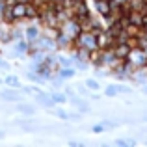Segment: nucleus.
<instances>
[{
    "label": "nucleus",
    "mask_w": 147,
    "mask_h": 147,
    "mask_svg": "<svg viewBox=\"0 0 147 147\" xmlns=\"http://www.w3.org/2000/svg\"><path fill=\"white\" fill-rule=\"evenodd\" d=\"M86 86L88 88H90V90H99V82H97V80H86Z\"/></svg>",
    "instance_id": "dca6fc26"
},
{
    "label": "nucleus",
    "mask_w": 147,
    "mask_h": 147,
    "mask_svg": "<svg viewBox=\"0 0 147 147\" xmlns=\"http://www.w3.org/2000/svg\"><path fill=\"white\" fill-rule=\"evenodd\" d=\"M39 36H41V30L37 28V26H28V28L24 30V37H26V41H30V43L36 41Z\"/></svg>",
    "instance_id": "6e6552de"
},
{
    "label": "nucleus",
    "mask_w": 147,
    "mask_h": 147,
    "mask_svg": "<svg viewBox=\"0 0 147 147\" xmlns=\"http://www.w3.org/2000/svg\"><path fill=\"white\" fill-rule=\"evenodd\" d=\"M52 114L58 115V117H61V119H67V112L65 110H52Z\"/></svg>",
    "instance_id": "f3484780"
},
{
    "label": "nucleus",
    "mask_w": 147,
    "mask_h": 147,
    "mask_svg": "<svg viewBox=\"0 0 147 147\" xmlns=\"http://www.w3.org/2000/svg\"><path fill=\"white\" fill-rule=\"evenodd\" d=\"M0 99H4V100H11V102H15V100H22V95L19 93V91H2V93H0Z\"/></svg>",
    "instance_id": "1a4fd4ad"
},
{
    "label": "nucleus",
    "mask_w": 147,
    "mask_h": 147,
    "mask_svg": "<svg viewBox=\"0 0 147 147\" xmlns=\"http://www.w3.org/2000/svg\"><path fill=\"white\" fill-rule=\"evenodd\" d=\"M73 104L75 106H78L80 108V112H88V104H86V100H82V99H73Z\"/></svg>",
    "instance_id": "2eb2a0df"
},
{
    "label": "nucleus",
    "mask_w": 147,
    "mask_h": 147,
    "mask_svg": "<svg viewBox=\"0 0 147 147\" xmlns=\"http://www.w3.org/2000/svg\"><path fill=\"white\" fill-rule=\"evenodd\" d=\"M50 97H52L54 104H63V102H67V95H65V93H50Z\"/></svg>",
    "instance_id": "f8f14e48"
},
{
    "label": "nucleus",
    "mask_w": 147,
    "mask_h": 147,
    "mask_svg": "<svg viewBox=\"0 0 147 147\" xmlns=\"http://www.w3.org/2000/svg\"><path fill=\"white\" fill-rule=\"evenodd\" d=\"M95 4V9H97V13L100 15V17H108V15L112 13V4L110 0H93Z\"/></svg>",
    "instance_id": "39448f33"
},
{
    "label": "nucleus",
    "mask_w": 147,
    "mask_h": 147,
    "mask_svg": "<svg viewBox=\"0 0 147 147\" xmlns=\"http://www.w3.org/2000/svg\"><path fill=\"white\" fill-rule=\"evenodd\" d=\"M13 39L11 37V28H7V22L0 24V43H9Z\"/></svg>",
    "instance_id": "0eeeda50"
},
{
    "label": "nucleus",
    "mask_w": 147,
    "mask_h": 147,
    "mask_svg": "<svg viewBox=\"0 0 147 147\" xmlns=\"http://www.w3.org/2000/svg\"><path fill=\"white\" fill-rule=\"evenodd\" d=\"M144 50H145V56H147V47H145V49H144Z\"/></svg>",
    "instance_id": "393cba45"
},
{
    "label": "nucleus",
    "mask_w": 147,
    "mask_h": 147,
    "mask_svg": "<svg viewBox=\"0 0 147 147\" xmlns=\"http://www.w3.org/2000/svg\"><path fill=\"white\" fill-rule=\"evenodd\" d=\"M28 47H30V43L28 41H19L17 43V47H15V50H17V52H28Z\"/></svg>",
    "instance_id": "4468645a"
},
{
    "label": "nucleus",
    "mask_w": 147,
    "mask_h": 147,
    "mask_svg": "<svg viewBox=\"0 0 147 147\" xmlns=\"http://www.w3.org/2000/svg\"><path fill=\"white\" fill-rule=\"evenodd\" d=\"M4 82H6L7 86H11V88H19V84H21V82H19V78H17V76H13V75H11V76H6V78H4Z\"/></svg>",
    "instance_id": "ddd939ff"
},
{
    "label": "nucleus",
    "mask_w": 147,
    "mask_h": 147,
    "mask_svg": "<svg viewBox=\"0 0 147 147\" xmlns=\"http://www.w3.org/2000/svg\"><path fill=\"white\" fill-rule=\"evenodd\" d=\"M75 47H80V49H86L90 52L99 49V43H97V34L93 30H82V32L76 36V39L73 41Z\"/></svg>",
    "instance_id": "f257e3e1"
},
{
    "label": "nucleus",
    "mask_w": 147,
    "mask_h": 147,
    "mask_svg": "<svg viewBox=\"0 0 147 147\" xmlns=\"http://www.w3.org/2000/svg\"><path fill=\"white\" fill-rule=\"evenodd\" d=\"M36 100L41 104V106H45V108H52L54 106V100H52V97L50 95H47V93H36Z\"/></svg>",
    "instance_id": "423d86ee"
},
{
    "label": "nucleus",
    "mask_w": 147,
    "mask_h": 147,
    "mask_svg": "<svg viewBox=\"0 0 147 147\" xmlns=\"http://www.w3.org/2000/svg\"><path fill=\"white\" fill-rule=\"evenodd\" d=\"M125 60L129 63V67L134 69V71L140 67H147V56H145V50L142 47H130Z\"/></svg>",
    "instance_id": "f03ea898"
},
{
    "label": "nucleus",
    "mask_w": 147,
    "mask_h": 147,
    "mask_svg": "<svg viewBox=\"0 0 147 147\" xmlns=\"http://www.w3.org/2000/svg\"><path fill=\"white\" fill-rule=\"evenodd\" d=\"M58 30H60V34H63V36L67 37V39L75 41V39H76V36H78V34L82 32V26H80L78 19L69 17L67 21H63L60 26H58Z\"/></svg>",
    "instance_id": "7ed1b4c3"
},
{
    "label": "nucleus",
    "mask_w": 147,
    "mask_h": 147,
    "mask_svg": "<svg viewBox=\"0 0 147 147\" xmlns=\"http://www.w3.org/2000/svg\"><path fill=\"white\" fill-rule=\"evenodd\" d=\"M9 13H11V17H13V21L15 22H21V21H26V4H22V2H13V4H9Z\"/></svg>",
    "instance_id": "20e7f679"
},
{
    "label": "nucleus",
    "mask_w": 147,
    "mask_h": 147,
    "mask_svg": "<svg viewBox=\"0 0 147 147\" xmlns=\"http://www.w3.org/2000/svg\"><path fill=\"white\" fill-rule=\"evenodd\" d=\"M6 2H7V4H13V2H17V0H6Z\"/></svg>",
    "instance_id": "5701e85b"
},
{
    "label": "nucleus",
    "mask_w": 147,
    "mask_h": 147,
    "mask_svg": "<svg viewBox=\"0 0 147 147\" xmlns=\"http://www.w3.org/2000/svg\"><path fill=\"white\" fill-rule=\"evenodd\" d=\"M67 119H71V121H78L80 114H78V112H76V114H67Z\"/></svg>",
    "instance_id": "6ab92c4d"
},
{
    "label": "nucleus",
    "mask_w": 147,
    "mask_h": 147,
    "mask_svg": "<svg viewBox=\"0 0 147 147\" xmlns=\"http://www.w3.org/2000/svg\"><path fill=\"white\" fill-rule=\"evenodd\" d=\"M17 110L21 112V114H26V115H34V114H36V108L30 106V104H19Z\"/></svg>",
    "instance_id": "9b49d317"
},
{
    "label": "nucleus",
    "mask_w": 147,
    "mask_h": 147,
    "mask_svg": "<svg viewBox=\"0 0 147 147\" xmlns=\"http://www.w3.org/2000/svg\"><path fill=\"white\" fill-rule=\"evenodd\" d=\"M7 6H9V4H7L6 0H0V17H2V15H4V11L7 9Z\"/></svg>",
    "instance_id": "a211bd4d"
},
{
    "label": "nucleus",
    "mask_w": 147,
    "mask_h": 147,
    "mask_svg": "<svg viewBox=\"0 0 147 147\" xmlns=\"http://www.w3.org/2000/svg\"><path fill=\"white\" fill-rule=\"evenodd\" d=\"M0 138H4V132H2V130H0Z\"/></svg>",
    "instance_id": "b1692460"
},
{
    "label": "nucleus",
    "mask_w": 147,
    "mask_h": 147,
    "mask_svg": "<svg viewBox=\"0 0 147 147\" xmlns=\"http://www.w3.org/2000/svg\"><path fill=\"white\" fill-rule=\"evenodd\" d=\"M17 2H22V4H30L32 0H17Z\"/></svg>",
    "instance_id": "4be33fe9"
},
{
    "label": "nucleus",
    "mask_w": 147,
    "mask_h": 147,
    "mask_svg": "<svg viewBox=\"0 0 147 147\" xmlns=\"http://www.w3.org/2000/svg\"><path fill=\"white\" fill-rule=\"evenodd\" d=\"M102 130H104L102 125H95V127H93V132H102Z\"/></svg>",
    "instance_id": "412c9836"
},
{
    "label": "nucleus",
    "mask_w": 147,
    "mask_h": 147,
    "mask_svg": "<svg viewBox=\"0 0 147 147\" xmlns=\"http://www.w3.org/2000/svg\"><path fill=\"white\" fill-rule=\"evenodd\" d=\"M58 76H60L61 80L71 78V76H75V69H73L71 65H69V67H61V69H60V75H58Z\"/></svg>",
    "instance_id": "9d476101"
},
{
    "label": "nucleus",
    "mask_w": 147,
    "mask_h": 147,
    "mask_svg": "<svg viewBox=\"0 0 147 147\" xmlns=\"http://www.w3.org/2000/svg\"><path fill=\"white\" fill-rule=\"evenodd\" d=\"M115 93H117V88H115V86H112V88H108V90H106V95H110V97H112V95H115Z\"/></svg>",
    "instance_id": "aec40b11"
}]
</instances>
